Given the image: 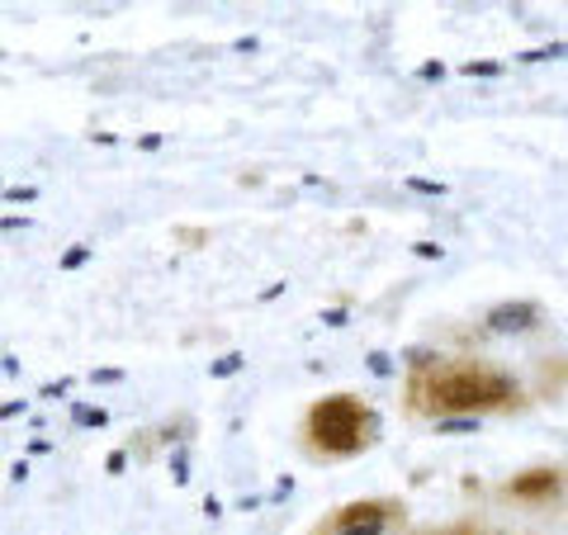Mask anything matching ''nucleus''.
Listing matches in <instances>:
<instances>
[{
	"label": "nucleus",
	"mask_w": 568,
	"mask_h": 535,
	"mask_svg": "<svg viewBox=\"0 0 568 535\" xmlns=\"http://www.w3.org/2000/svg\"><path fill=\"white\" fill-rule=\"evenodd\" d=\"M536 403L540 388L493 351L413 346L403 361V417L432 422L436 432H469L484 417H521Z\"/></svg>",
	"instance_id": "obj_1"
},
{
	"label": "nucleus",
	"mask_w": 568,
	"mask_h": 535,
	"mask_svg": "<svg viewBox=\"0 0 568 535\" xmlns=\"http://www.w3.org/2000/svg\"><path fill=\"white\" fill-rule=\"evenodd\" d=\"M379 436H384L379 407L365 394H355V388H336V394L313 398L294 426L298 455L313 460V465H323V470L351 465V460L369 455L379 445Z\"/></svg>",
	"instance_id": "obj_2"
},
{
	"label": "nucleus",
	"mask_w": 568,
	"mask_h": 535,
	"mask_svg": "<svg viewBox=\"0 0 568 535\" xmlns=\"http://www.w3.org/2000/svg\"><path fill=\"white\" fill-rule=\"evenodd\" d=\"M413 526V503L403 493H365L327 507L304 535H398Z\"/></svg>",
	"instance_id": "obj_3"
},
{
	"label": "nucleus",
	"mask_w": 568,
	"mask_h": 535,
	"mask_svg": "<svg viewBox=\"0 0 568 535\" xmlns=\"http://www.w3.org/2000/svg\"><path fill=\"white\" fill-rule=\"evenodd\" d=\"M503 503L517 512H564L568 503V478L555 465H536L517 474L511 484H503Z\"/></svg>",
	"instance_id": "obj_4"
},
{
	"label": "nucleus",
	"mask_w": 568,
	"mask_h": 535,
	"mask_svg": "<svg viewBox=\"0 0 568 535\" xmlns=\"http://www.w3.org/2000/svg\"><path fill=\"white\" fill-rule=\"evenodd\" d=\"M398 535H549L545 526H521V522H497L488 512H459L446 522H426V526H407Z\"/></svg>",
	"instance_id": "obj_5"
},
{
	"label": "nucleus",
	"mask_w": 568,
	"mask_h": 535,
	"mask_svg": "<svg viewBox=\"0 0 568 535\" xmlns=\"http://www.w3.org/2000/svg\"><path fill=\"white\" fill-rule=\"evenodd\" d=\"M545 327V309L536 299H507V303H493V309L478 317V327H465V332H478V336H526Z\"/></svg>",
	"instance_id": "obj_6"
}]
</instances>
